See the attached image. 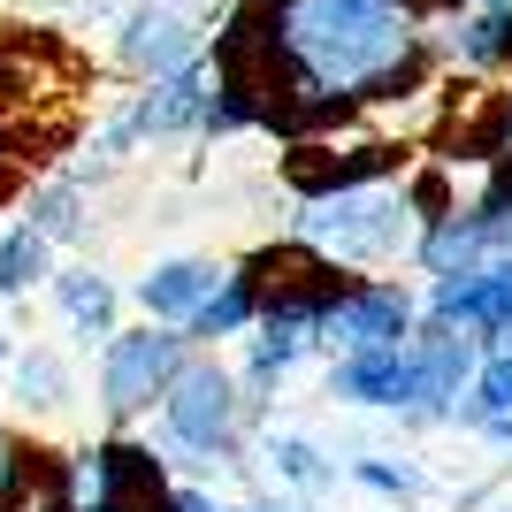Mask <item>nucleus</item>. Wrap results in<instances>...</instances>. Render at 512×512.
I'll return each mask as SVG.
<instances>
[{
	"label": "nucleus",
	"mask_w": 512,
	"mask_h": 512,
	"mask_svg": "<svg viewBox=\"0 0 512 512\" xmlns=\"http://www.w3.org/2000/svg\"><path fill=\"white\" fill-rule=\"evenodd\" d=\"M192 54H199V39L176 16H153V8H146V16H130V31H123V62L146 69V77H176Z\"/></svg>",
	"instance_id": "obj_1"
},
{
	"label": "nucleus",
	"mask_w": 512,
	"mask_h": 512,
	"mask_svg": "<svg viewBox=\"0 0 512 512\" xmlns=\"http://www.w3.org/2000/svg\"><path fill=\"white\" fill-rule=\"evenodd\" d=\"M8 390H16L23 413H62L69 398H77V383H69V367L54 360V352H23V360H8Z\"/></svg>",
	"instance_id": "obj_2"
},
{
	"label": "nucleus",
	"mask_w": 512,
	"mask_h": 512,
	"mask_svg": "<svg viewBox=\"0 0 512 512\" xmlns=\"http://www.w3.org/2000/svg\"><path fill=\"white\" fill-rule=\"evenodd\" d=\"M46 276H54V237H39L31 222L0 237V291H8V299H23V291L46 283Z\"/></svg>",
	"instance_id": "obj_3"
},
{
	"label": "nucleus",
	"mask_w": 512,
	"mask_h": 512,
	"mask_svg": "<svg viewBox=\"0 0 512 512\" xmlns=\"http://www.w3.org/2000/svg\"><path fill=\"white\" fill-rule=\"evenodd\" d=\"M54 299H62V314L85 329V337H107V314H115V291H107L92 268H69V276H54Z\"/></svg>",
	"instance_id": "obj_4"
},
{
	"label": "nucleus",
	"mask_w": 512,
	"mask_h": 512,
	"mask_svg": "<svg viewBox=\"0 0 512 512\" xmlns=\"http://www.w3.org/2000/svg\"><path fill=\"white\" fill-rule=\"evenodd\" d=\"M8 360H16V352H8V329H0V367H8Z\"/></svg>",
	"instance_id": "obj_5"
}]
</instances>
